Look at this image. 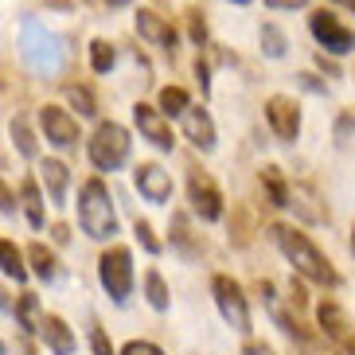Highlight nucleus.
<instances>
[{
	"mask_svg": "<svg viewBox=\"0 0 355 355\" xmlns=\"http://www.w3.org/2000/svg\"><path fill=\"white\" fill-rule=\"evenodd\" d=\"M270 239L277 242V250L285 254V261H289L293 270H297V277H304V282L313 285H324V289H336L340 285V273H336V266L320 254V246H316L304 230L289 227V223H273L270 227Z\"/></svg>",
	"mask_w": 355,
	"mask_h": 355,
	"instance_id": "1",
	"label": "nucleus"
},
{
	"mask_svg": "<svg viewBox=\"0 0 355 355\" xmlns=\"http://www.w3.org/2000/svg\"><path fill=\"white\" fill-rule=\"evenodd\" d=\"M20 59L32 74L55 78V74L67 67V40L59 32H51L47 24H40L35 16H24V24H20Z\"/></svg>",
	"mask_w": 355,
	"mask_h": 355,
	"instance_id": "2",
	"label": "nucleus"
},
{
	"mask_svg": "<svg viewBox=\"0 0 355 355\" xmlns=\"http://www.w3.org/2000/svg\"><path fill=\"white\" fill-rule=\"evenodd\" d=\"M78 227L86 239L94 242H114L117 234V207L110 196V184L102 176H90L78 188Z\"/></svg>",
	"mask_w": 355,
	"mask_h": 355,
	"instance_id": "3",
	"label": "nucleus"
},
{
	"mask_svg": "<svg viewBox=\"0 0 355 355\" xmlns=\"http://www.w3.org/2000/svg\"><path fill=\"white\" fill-rule=\"evenodd\" d=\"M129 153H133V137H129L125 125H117V121H102L94 129V137L86 141V157L98 172H117V168H125Z\"/></svg>",
	"mask_w": 355,
	"mask_h": 355,
	"instance_id": "4",
	"label": "nucleus"
},
{
	"mask_svg": "<svg viewBox=\"0 0 355 355\" xmlns=\"http://www.w3.org/2000/svg\"><path fill=\"white\" fill-rule=\"evenodd\" d=\"M133 277H137L133 273V250L110 242V250H102V258H98V282L110 293V301L125 304L129 297H133Z\"/></svg>",
	"mask_w": 355,
	"mask_h": 355,
	"instance_id": "5",
	"label": "nucleus"
},
{
	"mask_svg": "<svg viewBox=\"0 0 355 355\" xmlns=\"http://www.w3.org/2000/svg\"><path fill=\"white\" fill-rule=\"evenodd\" d=\"M211 297L219 304L227 328H234L239 336H250V304H246V293H242V285L234 282V277L215 273V277H211Z\"/></svg>",
	"mask_w": 355,
	"mask_h": 355,
	"instance_id": "6",
	"label": "nucleus"
},
{
	"mask_svg": "<svg viewBox=\"0 0 355 355\" xmlns=\"http://www.w3.org/2000/svg\"><path fill=\"white\" fill-rule=\"evenodd\" d=\"M309 32H313V40L320 43L324 51H332V55H352L355 51V32L328 8H316L313 16H309Z\"/></svg>",
	"mask_w": 355,
	"mask_h": 355,
	"instance_id": "7",
	"label": "nucleus"
},
{
	"mask_svg": "<svg viewBox=\"0 0 355 355\" xmlns=\"http://www.w3.org/2000/svg\"><path fill=\"white\" fill-rule=\"evenodd\" d=\"M40 129L43 137H47V145L63 148V153H71V148H78V141H83V129H78V117L71 114V110H63V105H40Z\"/></svg>",
	"mask_w": 355,
	"mask_h": 355,
	"instance_id": "8",
	"label": "nucleus"
},
{
	"mask_svg": "<svg viewBox=\"0 0 355 355\" xmlns=\"http://www.w3.org/2000/svg\"><path fill=\"white\" fill-rule=\"evenodd\" d=\"M188 203H191V211H196V219H203V223L223 219V191L203 168H191L188 172Z\"/></svg>",
	"mask_w": 355,
	"mask_h": 355,
	"instance_id": "9",
	"label": "nucleus"
},
{
	"mask_svg": "<svg viewBox=\"0 0 355 355\" xmlns=\"http://www.w3.org/2000/svg\"><path fill=\"white\" fill-rule=\"evenodd\" d=\"M266 121H270L273 137L282 145H293L301 137V105H297V98H289V94L266 98Z\"/></svg>",
	"mask_w": 355,
	"mask_h": 355,
	"instance_id": "10",
	"label": "nucleus"
},
{
	"mask_svg": "<svg viewBox=\"0 0 355 355\" xmlns=\"http://www.w3.org/2000/svg\"><path fill=\"white\" fill-rule=\"evenodd\" d=\"M133 125L141 129V137H145L153 148H160V153H172L176 137H172V125H168V117L160 114L157 105L137 102V105H133Z\"/></svg>",
	"mask_w": 355,
	"mask_h": 355,
	"instance_id": "11",
	"label": "nucleus"
},
{
	"mask_svg": "<svg viewBox=\"0 0 355 355\" xmlns=\"http://www.w3.org/2000/svg\"><path fill=\"white\" fill-rule=\"evenodd\" d=\"M133 188L141 191V199H145V203L164 207L168 199H172V172H164L157 160H145V164L133 168Z\"/></svg>",
	"mask_w": 355,
	"mask_h": 355,
	"instance_id": "12",
	"label": "nucleus"
},
{
	"mask_svg": "<svg viewBox=\"0 0 355 355\" xmlns=\"http://www.w3.org/2000/svg\"><path fill=\"white\" fill-rule=\"evenodd\" d=\"M133 28H137V35L148 43V47H160V51H176V43H180V32L172 28V24L160 16V12H153V8H137V16H133Z\"/></svg>",
	"mask_w": 355,
	"mask_h": 355,
	"instance_id": "13",
	"label": "nucleus"
},
{
	"mask_svg": "<svg viewBox=\"0 0 355 355\" xmlns=\"http://www.w3.org/2000/svg\"><path fill=\"white\" fill-rule=\"evenodd\" d=\"M180 125H184V137H188L199 153H215L219 129H215V121H211V114L203 110V105H188V110L180 114Z\"/></svg>",
	"mask_w": 355,
	"mask_h": 355,
	"instance_id": "14",
	"label": "nucleus"
},
{
	"mask_svg": "<svg viewBox=\"0 0 355 355\" xmlns=\"http://www.w3.org/2000/svg\"><path fill=\"white\" fill-rule=\"evenodd\" d=\"M40 184H43V191H47V199H51L55 207H67V191H71V168H67L63 160L43 157V160H40Z\"/></svg>",
	"mask_w": 355,
	"mask_h": 355,
	"instance_id": "15",
	"label": "nucleus"
},
{
	"mask_svg": "<svg viewBox=\"0 0 355 355\" xmlns=\"http://www.w3.org/2000/svg\"><path fill=\"white\" fill-rule=\"evenodd\" d=\"M40 340L47 344V352H51V355H74V352H78V340H74L71 324H67L63 316H43Z\"/></svg>",
	"mask_w": 355,
	"mask_h": 355,
	"instance_id": "16",
	"label": "nucleus"
},
{
	"mask_svg": "<svg viewBox=\"0 0 355 355\" xmlns=\"http://www.w3.org/2000/svg\"><path fill=\"white\" fill-rule=\"evenodd\" d=\"M316 320H320V328L328 332V340H336V344H347L352 340V316L340 309L336 301H320L316 304Z\"/></svg>",
	"mask_w": 355,
	"mask_h": 355,
	"instance_id": "17",
	"label": "nucleus"
},
{
	"mask_svg": "<svg viewBox=\"0 0 355 355\" xmlns=\"http://www.w3.org/2000/svg\"><path fill=\"white\" fill-rule=\"evenodd\" d=\"M20 207H24V219L32 230H43L47 227V207H43V191H40V180H24L20 184Z\"/></svg>",
	"mask_w": 355,
	"mask_h": 355,
	"instance_id": "18",
	"label": "nucleus"
},
{
	"mask_svg": "<svg viewBox=\"0 0 355 355\" xmlns=\"http://www.w3.org/2000/svg\"><path fill=\"white\" fill-rule=\"evenodd\" d=\"M12 313H16V324H20L28 336H40L43 316H47V313H43V304H40V297H35V293H20Z\"/></svg>",
	"mask_w": 355,
	"mask_h": 355,
	"instance_id": "19",
	"label": "nucleus"
},
{
	"mask_svg": "<svg viewBox=\"0 0 355 355\" xmlns=\"http://www.w3.org/2000/svg\"><path fill=\"white\" fill-rule=\"evenodd\" d=\"M320 203V196H316V188H297L289 191V207H297V215H301L304 223H313V227H320V223H328L332 215L324 207H316Z\"/></svg>",
	"mask_w": 355,
	"mask_h": 355,
	"instance_id": "20",
	"label": "nucleus"
},
{
	"mask_svg": "<svg viewBox=\"0 0 355 355\" xmlns=\"http://www.w3.org/2000/svg\"><path fill=\"white\" fill-rule=\"evenodd\" d=\"M28 261H32V270L28 273H35L40 282H47V285L59 282V258H55L43 242H32V246H28Z\"/></svg>",
	"mask_w": 355,
	"mask_h": 355,
	"instance_id": "21",
	"label": "nucleus"
},
{
	"mask_svg": "<svg viewBox=\"0 0 355 355\" xmlns=\"http://www.w3.org/2000/svg\"><path fill=\"white\" fill-rule=\"evenodd\" d=\"M0 273L4 277H12L16 285H24L32 273H28V266H24V250L16 246V242H8V239H0Z\"/></svg>",
	"mask_w": 355,
	"mask_h": 355,
	"instance_id": "22",
	"label": "nucleus"
},
{
	"mask_svg": "<svg viewBox=\"0 0 355 355\" xmlns=\"http://www.w3.org/2000/svg\"><path fill=\"white\" fill-rule=\"evenodd\" d=\"M145 301L153 313H168L172 309V293H168V282L160 270H148L145 273Z\"/></svg>",
	"mask_w": 355,
	"mask_h": 355,
	"instance_id": "23",
	"label": "nucleus"
},
{
	"mask_svg": "<svg viewBox=\"0 0 355 355\" xmlns=\"http://www.w3.org/2000/svg\"><path fill=\"white\" fill-rule=\"evenodd\" d=\"M12 145H16V153H20L24 160H40V141H35L32 125H28V117H12Z\"/></svg>",
	"mask_w": 355,
	"mask_h": 355,
	"instance_id": "24",
	"label": "nucleus"
},
{
	"mask_svg": "<svg viewBox=\"0 0 355 355\" xmlns=\"http://www.w3.org/2000/svg\"><path fill=\"white\" fill-rule=\"evenodd\" d=\"M261 191L270 196L273 207H289V184H285L282 168H273V164L261 168Z\"/></svg>",
	"mask_w": 355,
	"mask_h": 355,
	"instance_id": "25",
	"label": "nucleus"
},
{
	"mask_svg": "<svg viewBox=\"0 0 355 355\" xmlns=\"http://www.w3.org/2000/svg\"><path fill=\"white\" fill-rule=\"evenodd\" d=\"M261 55L266 59H285L289 55V35L277 24H261Z\"/></svg>",
	"mask_w": 355,
	"mask_h": 355,
	"instance_id": "26",
	"label": "nucleus"
},
{
	"mask_svg": "<svg viewBox=\"0 0 355 355\" xmlns=\"http://www.w3.org/2000/svg\"><path fill=\"white\" fill-rule=\"evenodd\" d=\"M63 94H67V102L78 110V117H98V98L90 94V86H74V83H67L63 86Z\"/></svg>",
	"mask_w": 355,
	"mask_h": 355,
	"instance_id": "27",
	"label": "nucleus"
},
{
	"mask_svg": "<svg viewBox=\"0 0 355 355\" xmlns=\"http://www.w3.org/2000/svg\"><path fill=\"white\" fill-rule=\"evenodd\" d=\"M188 105H191V98H188L184 86H164V90H160V105H157V110L164 117H180Z\"/></svg>",
	"mask_w": 355,
	"mask_h": 355,
	"instance_id": "28",
	"label": "nucleus"
},
{
	"mask_svg": "<svg viewBox=\"0 0 355 355\" xmlns=\"http://www.w3.org/2000/svg\"><path fill=\"white\" fill-rule=\"evenodd\" d=\"M117 63V51L110 40H94L90 43V67H94V74H110Z\"/></svg>",
	"mask_w": 355,
	"mask_h": 355,
	"instance_id": "29",
	"label": "nucleus"
},
{
	"mask_svg": "<svg viewBox=\"0 0 355 355\" xmlns=\"http://www.w3.org/2000/svg\"><path fill=\"white\" fill-rule=\"evenodd\" d=\"M90 347H94V355H117L114 344H110V336H105L102 324H90Z\"/></svg>",
	"mask_w": 355,
	"mask_h": 355,
	"instance_id": "30",
	"label": "nucleus"
},
{
	"mask_svg": "<svg viewBox=\"0 0 355 355\" xmlns=\"http://www.w3.org/2000/svg\"><path fill=\"white\" fill-rule=\"evenodd\" d=\"M137 242H141V246H145V250L148 254H160V239H157V234H153V227H148V223L145 219H137Z\"/></svg>",
	"mask_w": 355,
	"mask_h": 355,
	"instance_id": "31",
	"label": "nucleus"
},
{
	"mask_svg": "<svg viewBox=\"0 0 355 355\" xmlns=\"http://www.w3.org/2000/svg\"><path fill=\"white\" fill-rule=\"evenodd\" d=\"M117 355H164V347H157L153 340H129Z\"/></svg>",
	"mask_w": 355,
	"mask_h": 355,
	"instance_id": "32",
	"label": "nucleus"
},
{
	"mask_svg": "<svg viewBox=\"0 0 355 355\" xmlns=\"http://www.w3.org/2000/svg\"><path fill=\"white\" fill-rule=\"evenodd\" d=\"M355 133V117L352 114H344L340 121H336V145H347V137Z\"/></svg>",
	"mask_w": 355,
	"mask_h": 355,
	"instance_id": "33",
	"label": "nucleus"
},
{
	"mask_svg": "<svg viewBox=\"0 0 355 355\" xmlns=\"http://www.w3.org/2000/svg\"><path fill=\"white\" fill-rule=\"evenodd\" d=\"M16 207H20V203H16V196H12L8 184L0 180V215H16Z\"/></svg>",
	"mask_w": 355,
	"mask_h": 355,
	"instance_id": "34",
	"label": "nucleus"
},
{
	"mask_svg": "<svg viewBox=\"0 0 355 355\" xmlns=\"http://www.w3.org/2000/svg\"><path fill=\"white\" fill-rule=\"evenodd\" d=\"M309 0H266V8H273V12H297V8H304Z\"/></svg>",
	"mask_w": 355,
	"mask_h": 355,
	"instance_id": "35",
	"label": "nucleus"
},
{
	"mask_svg": "<svg viewBox=\"0 0 355 355\" xmlns=\"http://www.w3.org/2000/svg\"><path fill=\"white\" fill-rule=\"evenodd\" d=\"M191 40H196L199 47H203V43H207V24L199 20V12H191Z\"/></svg>",
	"mask_w": 355,
	"mask_h": 355,
	"instance_id": "36",
	"label": "nucleus"
},
{
	"mask_svg": "<svg viewBox=\"0 0 355 355\" xmlns=\"http://www.w3.org/2000/svg\"><path fill=\"white\" fill-rule=\"evenodd\" d=\"M239 355H277V352H273V347H270V344H261V340H250V344L242 347V352H239Z\"/></svg>",
	"mask_w": 355,
	"mask_h": 355,
	"instance_id": "37",
	"label": "nucleus"
},
{
	"mask_svg": "<svg viewBox=\"0 0 355 355\" xmlns=\"http://www.w3.org/2000/svg\"><path fill=\"white\" fill-rule=\"evenodd\" d=\"M196 74H199V86H203V98H207V94H211V67L199 59V63H196Z\"/></svg>",
	"mask_w": 355,
	"mask_h": 355,
	"instance_id": "38",
	"label": "nucleus"
},
{
	"mask_svg": "<svg viewBox=\"0 0 355 355\" xmlns=\"http://www.w3.org/2000/svg\"><path fill=\"white\" fill-rule=\"evenodd\" d=\"M289 293H293V304H297V309H304V304H309V297H304V285L297 282V277L289 282Z\"/></svg>",
	"mask_w": 355,
	"mask_h": 355,
	"instance_id": "39",
	"label": "nucleus"
},
{
	"mask_svg": "<svg viewBox=\"0 0 355 355\" xmlns=\"http://www.w3.org/2000/svg\"><path fill=\"white\" fill-rule=\"evenodd\" d=\"M110 8H125V4H133V0H105Z\"/></svg>",
	"mask_w": 355,
	"mask_h": 355,
	"instance_id": "40",
	"label": "nucleus"
},
{
	"mask_svg": "<svg viewBox=\"0 0 355 355\" xmlns=\"http://www.w3.org/2000/svg\"><path fill=\"white\" fill-rule=\"evenodd\" d=\"M332 4H344V8H352V12H355V0H332Z\"/></svg>",
	"mask_w": 355,
	"mask_h": 355,
	"instance_id": "41",
	"label": "nucleus"
},
{
	"mask_svg": "<svg viewBox=\"0 0 355 355\" xmlns=\"http://www.w3.org/2000/svg\"><path fill=\"white\" fill-rule=\"evenodd\" d=\"M0 355H8V347H4V340H0Z\"/></svg>",
	"mask_w": 355,
	"mask_h": 355,
	"instance_id": "42",
	"label": "nucleus"
},
{
	"mask_svg": "<svg viewBox=\"0 0 355 355\" xmlns=\"http://www.w3.org/2000/svg\"><path fill=\"white\" fill-rule=\"evenodd\" d=\"M230 4H250V0H230Z\"/></svg>",
	"mask_w": 355,
	"mask_h": 355,
	"instance_id": "43",
	"label": "nucleus"
},
{
	"mask_svg": "<svg viewBox=\"0 0 355 355\" xmlns=\"http://www.w3.org/2000/svg\"><path fill=\"white\" fill-rule=\"evenodd\" d=\"M352 250H355V227H352Z\"/></svg>",
	"mask_w": 355,
	"mask_h": 355,
	"instance_id": "44",
	"label": "nucleus"
}]
</instances>
